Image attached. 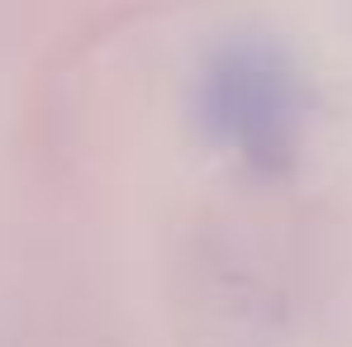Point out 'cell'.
I'll return each mask as SVG.
<instances>
[{"label":"cell","instance_id":"cell-1","mask_svg":"<svg viewBox=\"0 0 352 347\" xmlns=\"http://www.w3.org/2000/svg\"><path fill=\"white\" fill-rule=\"evenodd\" d=\"M195 115L238 162L281 172L305 133V91L281 48L238 38L205 62L195 81Z\"/></svg>","mask_w":352,"mask_h":347}]
</instances>
